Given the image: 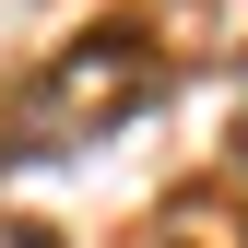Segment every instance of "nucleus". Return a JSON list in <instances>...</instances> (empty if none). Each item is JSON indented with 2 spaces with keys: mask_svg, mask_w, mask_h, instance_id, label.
<instances>
[{
  "mask_svg": "<svg viewBox=\"0 0 248 248\" xmlns=\"http://www.w3.org/2000/svg\"><path fill=\"white\" fill-rule=\"evenodd\" d=\"M12 248H59V236H47V225H24V236H12Z\"/></svg>",
  "mask_w": 248,
  "mask_h": 248,
  "instance_id": "1",
  "label": "nucleus"
}]
</instances>
